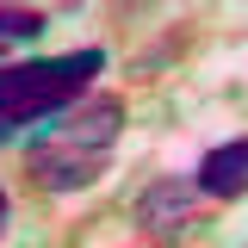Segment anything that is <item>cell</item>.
<instances>
[{"label":"cell","instance_id":"obj_1","mask_svg":"<svg viewBox=\"0 0 248 248\" xmlns=\"http://www.w3.org/2000/svg\"><path fill=\"white\" fill-rule=\"evenodd\" d=\"M118 130H124V99H112V93L81 99L25 143V174L44 192H81L106 174V161L118 149Z\"/></svg>","mask_w":248,"mask_h":248},{"label":"cell","instance_id":"obj_2","mask_svg":"<svg viewBox=\"0 0 248 248\" xmlns=\"http://www.w3.org/2000/svg\"><path fill=\"white\" fill-rule=\"evenodd\" d=\"M106 68V50H68L44 62H6L0 68V143H13L25 124H50L81 106L87 81Z\"/></svg>","mask_w":248,"mask_h":248},{"label":"cell","instance_id":"obj_3","mask_svg":"<svg viewBox=\"0 0 248 248\" xmlns=\"http://www.w3.org/2000/svg\"><path fill=\"white\" fill-rule=\"evenodd\" d=\"M199 217V186L192 180H155L143 199H137V223H143V242H180Z\"/></svg>","mask_w":248,"mask_h":248},{"label":"cell","instance_id":"obj_4","mask_svg":"<svg viewBox=\"0 0 248 248\" xmlns=\"http://www.w3.org/2000/svg\"><path fill=\"white\" fill-rule=\"evenodd\" d=\"M192 186H199V199H223V205L242 199V192H248V137L205 149L199 168H192Z\"/></svg>","mask_w":248,"mask_h":248},{"label":"cell","instance_id":"obj_5","mask_svg":"<svg viewBox=\"0 0 248 248\" xmlns=\"http://www.w3.org/2000/svg\"><path fill=\"white\" fill-rule=\"evenodd\" d=\"M37 31H44L37 6H0V44H19V37H37Z\"/></svg>","mask_w":248,"mask_h":248},{"label":"cell","instance_id":"obj_6","mask_svg":"<svg viewBox=\"0 0 248 248\" xmlns=\"http://www.w3.org/2000/svg\"><path fill=\"white\" fill-rule=\"evenodd\" d=\"M6 217H13V205H6V192H0V230H6Z\"/></svg>","mask_w":248,"mask_h":248}]
</instances>
